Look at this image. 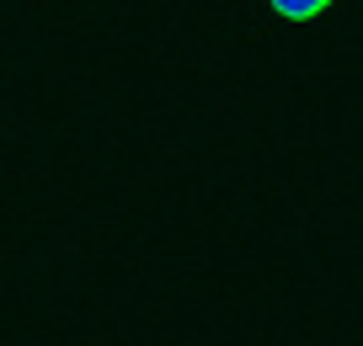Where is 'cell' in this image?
<instances>
[{
	"instance_id": "6da1fadb",
	"label": "cell",
	"mask_w": 363,
	"mask_h": 346,
	"mask_svg": "<svg viewBox=\"0 0 363 346\" xmlns=\"http://www.w3.org/2000/svg\"><path fill=\"white\" fill-rule=\"evenodd\" d=\"M267 6L284 16V22H315V16H326L337 0H267Z\"/></svg>"
}]
</instances>
